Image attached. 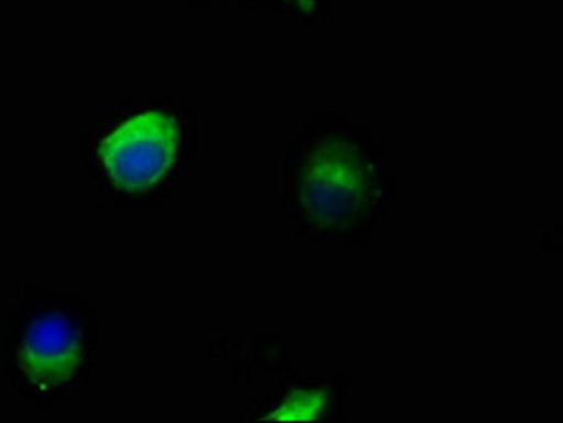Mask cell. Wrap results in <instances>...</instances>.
<instances>
[{"instance_id": "7a4b0ae2", "label": "cell", "mask_w": 563, "mask_h": 423, "mask_svg": "<svg viewBox=\"0 0 563 423\" xmlns=\"http://www.w3.org/2000/svg\"><path fill=\"white\" fill-rule=\"evenodd\" d=\"M364 177L352 153L334 144L308 160L301 201L320 226L333 227L351 220L364 197Z\"/></svg>"}, {"instance_id": "3957f363", "label": "cell", "mask_w": 563, "mask_h": 423, "mask_svg": "<svg viewBox=\"0 0 563 423\" xmlns=\"http://www.w3.org/2000/svg\"><path fill=\"white\" fill-rule=\"evenodd\" d=\"M81 354L79 333L70 320L62 314H51L35 321L19 350L22 371L41 389L71 379Z\"/></svg>"}, {"instance_id": "6da1fadb", "label": "cell", "mask_w": 563, "mask_h": 423, "mask_svg": "<svg viewBox=\"0 0 563 423\" xmlns=\"http://www.w3.org/2000/svg\"><path fill=\"white\" fill-rule=\"evenodd\" d=\"M176 120L161 111L136 114L112 130L99 144L98 156L113 183L140 191L169 169L178 146Z\"/></svg>"}, {"instance_id": "277c9868", "label": "cell", "mask_w": 563, "mask_h": 423, "mask_svg": "<svg viewBox=\"0 0 563 423\" xmlns=\"http://www.w3.org/2000/svg\"><path fill=\"white\" fill-rule=\"evenodd\" d=\"M327 401L328 393L322 390L295 391L265 419L272 421L314 420L324 410Z\"/></svg>"}]
</instances>
